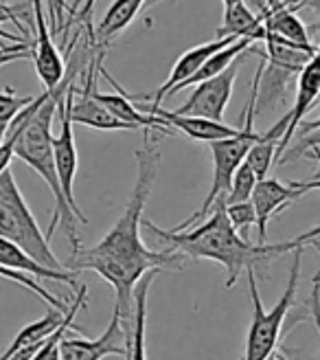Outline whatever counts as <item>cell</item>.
<instances>
[{
    "mask_svg": "<svg viewBox=\"0 0 320 360\" xmlns=\"http://www.w3.org/2000/svg\"><path fill=\"white\" fill-rule=\"evenodd\" d=\"M136 183L119 222L105 233L99 244L75 250L64 264V268L73 270V273L93 270L103 281L112 285L116 297L114 312H119L121 328L126 330H132L134 321L136 283L152 270H156V273H160V270H180L187 259L180 253H173V250L156 253V250L145 246L143 236H140L145 205L149 200L160 165V152L156 148V141L152 139V130H143V143L136 150Z\"/></svg>",
    "mask_w": 320,
    "mask_h": 360,
    "instance_id": "obj_1",
    "label": "cell"
},
{
    "mask_svg": "<svg viewBox=\"0 0 320 360\" xmlns=\"http://www.w3.org/2000/svg\"><path fill=\"white\" fill-rule=\"evenodd\" d=\"M143 226L158 242L167 244L169 246L167 250H173V253H180L193 259H208L222 264L228 273L226 288H233L244 270L257 268L259 264H268L274 257L288 253V250H294L290 242L253 244L244 240L241 233H237L235 226L230 224L224 200H218L213 205L206 220L195 224L191 231H182V233L163 231L147 220L143 222Z\"/></svg>",
    "mask_w": 320,
    "mask_h": 360,
    "instance_id": "obj_2",
    "label": "cell"
},
{
    "mask_svg": "<svg viewBox=\"0 0 320 360\" xmlns=\"http://www.w3.org/2000/svg\"><path fill=\"white\" fill-rule=\"evenodd\" d=\"M77 70H73L64 82L53 90V93H44L40 97H35L33 103H29L25 110L18 115L11 123V128L7 134L15 136V148L13 156L20 158L22 163H27L33 172H38L44 183L48 185L53 200H55V209H53V218L46 231V240L53 238L55 226L62 224L66 231V238L70 244V253L81 248L79 236H77V218L73 209H70L64 200V193L60 187V178L55 172V156H53V117L58 112V103L66 95L68 86L73 84Z\"/></svg>",
    "mask_w": 320,
    "mask_h": 360,
    "instance_id": "obj_3",
    "label": "cell"
},
{
    "mask_svg": "<svg viewBox=\"0 0 320 360\" xmlns=\"http://www.w3.org/2000/svg\"><path fill=\"white\" fill-rule=\"evenodd\" d=\"M257 90H259V68H257V75H255V82H253V95H251V101L246 105V112H248V119L244 117L246 125L241 128V132L233 139H224V141H215L211 143V156H213V183H211V189L204 198L202 207L195 211L189 220H185L180 226L171 229L173 233H182L187 231L189 226L193 224H200L202 220H206L208 211L213 209L218 200H224V195L228 193L230 189V183H233V176L235 172L241 167V163L246 160L248 152L253 150L255 143L261 139L259 132H255V103H257Z\"/></svg>",
    "mask_w": 320,
    "mask_h": 360,
    "instance_id": "obj_4",
    "label": "cell"
},
{
    "mask_svg": "<svg viewBox=\"0 0 320 360\" xmlns=\"http://www.w3.org/2000/svg\"><path fill=\"white\" fill-rule=\"evenodd\" d=\"M300 262H303V248L294 250V259L290 268V279L283 295L274 303L272 310H265L261 303L259 295V283H257V268H248V292H251L253 301V321H251V330L246 336V354L241 360H270L274 356V349L281 340L283 332V323L290 312V305L294 303V295L298 288V275H300Z\"/></svg>",
    "mask_w": 320,
    "mask_h": 360,
    "instance_id": "obj_5",
    "label": "cell"
},
{
    "mask_svg": "<svg viewBox=\"0 0 320 360\" xmlns=\"http://www.w3.org/2000/svg\"><path fill=\"white\" fill-rule=\"evenodd\" d=\"M0 238L13 242L33 262H38L44 268L66 270L51 250L46 236L40 231L31 209L27 207L11 169L0 174Z\"/></svg>",
    "mask_w": 320,
    "mask_h": 360,
    "instance_id": "obj_6",
    "label": "cell"
},
{
    "mask_svg": "<svg viewBox=\"0 0 320 360\" xmlns=\"http://www.w3.org/2000/svg\"><path fill=\"white\" fill-rule=\"evenodd\" d=\"M73 95H75V84H70L66 95L60 99L58 103V112H60V134L53 136V156H55V172L60 178V187L64 193L66 205L73 209L75 218L86 224L88 218L84 215V211L79 209L77 200H75V176L79 169V154H77V146H75V134H73V117H70V108H73Z\"/></svg>",
    "mask_w": 320,
    "mask_h": 360,
    "instance_id": "obj_7",
    "label": "cell"
},
{
    "mask_svg": "<svg viewBox=\"0 0 320 360\" xmlns=\"http://www.w3.org/2000/svg\"><path fill=\"white\" fill-rule=\"evenodd\" d=\"M237 75H239V60L235 64H230L222 75L193 86V93L189 95V99L173 112L182 117H202L211 121H222L226 105L230 97H233Z\"/></svg>",
    "mask_w": 320,
    "mask_h": 360,
    "instance_id": "obj_8",
    "label": "cell"
},
{
    "mask_svg": "<svg viewBox=\"0 0 320 360\" xmlns=\"http://www.w3.org/2000/svg\"><path fill=\"white\" fill-rule=\"evenodd\" d=\"M307 183H281L276 178H263L257 183L253 193V205L257 211V244H265L268 238V222L283 209H288L305 193H309Z\"/></svg>",
    "mask_w": 320,
    "mask_h": 360,
    "instance_id": "obj_9",
    "label": "cell"
},
{
    "mask_svg": "<svg viewBox=\"0 0 320 360\" xmlns=\"http://www.w3.org/2000/svg\"><path fill=\"white\" fill-rule=\"evenodd\" d=\"M33 18H35V40H33V62L35 73L44 84L46 93H53L66 77V64L60 49L51 38V27L46 22L44 0H31Z\"/></svg>",
    "mask_w": 320,
    "mask_h": 360,
    "instance_id": "obj_10",
    "label": "cell"
},
{
    "mask_svg": "<svg viewBox=\"0 0 320 360\" xmlns=\"http://www.w3.org/2000/svg\"><path fill=\"white\" fill-rule=\"evenodd\" d=\"M101 66V56L97 60L91 58V70L86 75V86L81 90L75 88L73 95V108H70V117L73 123L86 125V128L101 130V132H119V130H134L132 125L119 121L112 112H108L105 108L95 99L93 90L97 86V70Z\"/></svg>",
    "mask_w": 320,
    "mask_h": 360,
    "instance_id": "obj_11",
    "label": "cell"
},
{
    "mask_svg": "<svg viewBox=\"0 0 320 360\" xmlns=\"http://www.w3.org/2000/svg\"><path fill=\"white\" fill-rule=\"evenodd\" d=\"M126 338V332L121 328V316L119 312H112V321L108 323L99 338H75V336H64L60 345V360H103L108 356H126L128 345L123 347L121 340Z\"/></svg>",
    "mask_w": 320,
    "mask_h": 360,
    "instance_id": "obj_12",
    "label": "cell"
},
{
    "mask_svg": "<svg viewBox=\"0 0 320 360\" xmlns=\"http://www.w3.org/2000/svg\"><path fill=\"white\" fill-rule=\"evenodd\" d=\"M237 40L239 38H215V40H211L206 44L189 49L185 56L171 66V73L165 79V84H160V88L152 95V108H160V101H163L165 97H171V93L175 88H180L182 84H187L213 56H215L218 51L230 46Z\"/></svg>",
    "mask_w": 320,
    "mask_h": 360,
    "instance_id": "obj_13",
    "label": "cell"
},
{
    "mask_svg": "<svg viewBox=\"0 0 320 360\" xmlns=\"http://www.w3.org/2000/svg\"><path fill=\"white\" fill-rule=\"evenodd\" d=\"M143 112L160 117L171 130H180L189 139L208 143V146L215 141L233 139L241 132L239 128H230V125H226L222 121H211V119H202V117H182V115H175L173 110H163V108L147 105V108H143Z\"/></svg>",
    "mask_w": 320,
    "mask_h": 360,
    "instance_id": "obj_14",
    "label": "cell"
},
{
    "mask_svg": "<svg viewBox=\"0 0 320 360\" xmlns=\"http://www.w3.org/2000/svg\"><path fill=\"white\" fill-rule=\"evenodd\" d=\"M0 264L11 268V270H20L25 275H31V277H42V279H51V281H62V283H68V285H79L77 283V273L73 270H51V268H44L40 266L38 262H33L22 248H18L13 242L0 238Z\"/></svg>",
    "mask_w": 320,
    "mask_h": 360,
    "instance_id": "obj_15",
    "label": "cell"
},
{
    "mask_svg": "<svg viewBox=\"0 0 320 360\" xmlns=\"http://www.w3.org/2000/svg\"><path fill=\"white\" fill-rule=\"evenodd\" d=\"M158 273L152 270L134 288V321H132V340H126L128 354L126 360H147L145 349V328H147V297L152 281Z\"/></svg>",
    "mask_w": 320,
    "mask_h": 360,
    "instance_id": "obj_16",
    "label": "cell"
},
{
    "mask_svg": "<svg viewBox=\"0 0 320 360\" xmlns=\"http://www.w3.org/2000/svg\"><path fill=\"white\" fill-rule=\"evenodd\" d=\"M66 314H62L60 310L51 308L42 319L29 323L27 328H22L15 334V338L11 340V345L7 347V352L0 356V360H11L20 349H29V347H40L46 343V338L58 332V328L62 326Z\"/></svg>",
    "mask_w": 320,
    "mask_h": 360,
    "instance_id": "obj_17",
    "label": "cell"
},
{
    "mask_svg": "<svg viewBox=\"0 0 320 360\" xmlns=\"http://www.w3.org/2000/svg\"><path fill=\"white\" fill-rule=\"evenodd\" d=\"M145 3L147 0H114L95 31V44H99L101 49L108 46L112 38H116L121 31H126L134 22V18Z\"/></svg>",
    "mask_w": 320,
    "mask_h": 360,
    "instance_id": "obj_18",
    "label": "cell"
},
{
    "mask_svg": "<svg viewBox=\"0 0 320 360\" xmlns=\"http://www.w3.org/2000/svg\"><path fill=\"white\" fill-rule=\"evenodd\" d=\"M218 38H253L257 42H263L265 29L261 15L244 3L235 7H226L222 27L218 29Z\"/></svg>",
    "mask_w": 320,
    "mask_h": 360,
    "instance_id": "obj_19",
    "label": "cell"
},
{
    "mask_svg": "<svg viewBox=\"0 0 320 360\" xmlns=\"http://www.w3.org/2000/svg\"><path fill=\"white\" fill-rule=\"evenodd\" d=\"M255 42H257V40H253V38H239L237 42H233L230 46L218 51L215 56H213V58L198 70V73H195L187 84H182L180 88H175L171 95H178L180 90H185V88H189V86H198V84H202V82H206V79H213V77L222 75L230 64H235V62L244 56V53L251 51V46H253Z\"/></svg>",
    "mask_w": 320,
    "mask_h": 360,
    "instance_id": "obj_20",
    "label": "cell"
},
{
    "mask_svg": "<svg viewBox=\"0 0 320 360\" xmlns=\"http://www.w3.org/2000/svg\"><path fill=\"white\" fill-rule=\"evenodd\" d=\"M276 158H279V139L270 134H261V139L255 143L253 150L248 152L246 163L253 167L259 180H263V178H268Z\"/></svg>",
    "mask_w": 320,
    "mask_h": 360,
    "instance_id": "obj_21",
    "label": "cell"
},
{
    "mask_svg": "<svg viewBox=\"0 0 320 360\" xmlns=\"http://www.w3.org/2000/svg\"><path fill=\"white\" fill-rule=\"evenodd\" d=\"M0 277H5V279H9V281H15V283H20L22 288H27V290H31L33 295H38L40 299H44V301L51 305V308L60 310L62 314H66V312L70 310V305H68L64 299H60V297H55L53 292H48L46 288H44L40 281H35L31 275H25V273H20V270H11V268H7V266L0 264Z\"/></svg>",
    "mask_w": 320,
    "mask_h": 360,
    "instance_id": "obj_22",
    "label": "cell"
},
{
    "mask_svg": "<svg viewBox=\"0 0 320 360\" xmlns=\"http://www.w3.org/2000/svg\"><path fill=\"white\" fill-rule=\"evenodd\" d=\"M257 183L259 178L257 174L253 172V167L246 163H241V167L235 172L233 176V183H230V189L228 193L224 195V205H237V202H248L253 200V193L257 189Z\"/></svg>",
    "mask_w": 320,
    "mask_h": 360,
    "instance_id": "obj_23",
    "label": "cell"
},
{
    "mask_svg": "<svg viewBox=\"0 0 320 360\" xmlns=\"http://www.w3.org/2000/svg\"><path fill=\"white\" fill-rule=\"evenodd\" d=\"M33 99L35 97H18V95H13L11 88H7L5 93H0V146L5 143L13 119L20 115L29 103H33Z\"/></svg>",
    "mask_w": 320,
    "mask_h": 360,
    "instance_id": "obj_24",
    "label": "cell"
},
{
    "mask_svg": "<svg viewBox=\"0 0 320 360\" xmlns=\"http://www.w3.org/2000/svg\"><path fill=\"white\" fill-rule=\"evenodd\" d=\"M226 215H228L230 224L235 226L237 233L251 229V226H257V211H255L253 200L237 202V205H226Z\"/></svg>",
    "mask_w": 320,
    "mask_h": 360,
    "instance_id": "obj_25",
    "label": "cell"
},
{
    "mask_svg": "<svg viewBox=\"0 0 320 360\" xmlns=\"http://www.w3.org/2000/svg\"><path fill=\"white\" fill-rule=\"evenodd\" d=\"M31 49H33V40L27 42V44H15V46H11L7 51L0 49V66L18 62V60H29V58H33Z\"/></svg>",
    "mask_w": 320,
    "mask_h": 360,
    "instance_id": "obj_26",
    "label": "cell"
},
{
    "mask_svg": "<svg viewBox=\"0 0 320 360\" xmlns=\"http://www.w3.org/2000/svg\"><path fill=\"white\" fill-rule=\"evenodd\" d=\"M48 15H51V22L53 29L64 31V9H66V0H44Z\"/></svg>",
    "mask_w": 320,
    "mask_h": 360,
    "instance_id": "obj_27",
    "label": "cell"
},
{
    "mask_svg": "<svg viewBox=\"0 0 320 360\" xmlns=\"http://www.w3.org/2000/svg\"><path fill=\"white\" fill-rule=\"evenodd\" d=\"M13 148H15V136L7 134L5 143L0 146V174H3L5 169H9V163L13 158Z\"/></svg>",
    "mask_w": 320,
    "mask_h": 360,
    "instance_id": "obj_28",
    "label": "cell"
},
{
    "mask_svg": "<svg viewBox=\"0 0 320 360\" xmlns=\"http://www.w3.org/2000/svg\"><path fill=\"white\" fill-rule=\"evenodd\" d=\"M286 3L294 11H298V9H309L316 15V22H318V29H320V0H286Z\"/></svg>",
    "mask_w": 320,
    "mask_h": 360,
    "instance_id": "obj_29",
    "label": "cell"
},
{
    "mask_svg": "<svg viewBox=\"0 0 320 360\" xmlns=\"http://www.w3.org/2000/svg\"><path fill=\"white\" fill-rule=\"evenodd\" d=\"M81 3V0H77V3L75 5H79ZM95 3H97V0H84V7H81V11L73 18V20H79V22H84L88 29H91L93 31V27H91V15H93V9H95ZM70 25H73V22H70Z\"/></svg>",
    "mask_w": 320,
    "mask_h": 360,
    "instance_id": "obj_30",
    "label": "cell"
},
{
    "mask_svg": "<svg viewBox=\"0 0 320 360\" xmlns=\"http://www.w3.org/2000/svg\"><path fill=\"white\" fill-rule=\"evenodd\" d=\"M318 101H320V99H318ZM298 130H300V134H309V132L320 130V119H314V121H300ZM298 130H296V132H298Z\"/></svg>",
    "mask_w": 320,
    "mask_h": 360,
    "instance_id": "obj_31",
    "label": "cell"
},
{
    "mask_svg": "<svg viewBox=\"0 0 320 360\" xmlns=\"http://www.w3.org/2000/svg\"><path fill=\"white\" fill-rule=\"evenodd\" d=\"M152 3H160V0H152ZM222 3H224V9H226V7H235V5L244 3V0H222Z\"/></svg>",
    "mask_w": 320,
    "mask_h": 360,
    "instance_id": "obj_32",
    "label": "cell"
},
{
    "mask_svg": "<svg viewBox=\"0 0 320 360\" xmlns=\"http://www.w3.org/2000/svg\"><path fill=\"white\" fill-rule=\"evenodd\" d=\"M312 244H314V246L318 248V253H320V240H316V242H312Z\"/></svg>",
    "mask_w": 320,
    "mask_h": 360,
    "instance_id": "obj_33",
    "label": "cell"
},
{
    "mask_svg": "<svg viewBox=\"0 0 320 360\" xmlns=\"http://www.w3.org/2000/svg\"><path fill=\"white\" fill-rule=\"evenodd\" d=\"M272 360H286V358H281V356H272Z\"/></svg>",
    "mask_w": 320,
    "mask_h": 360,
    "instance_id": "obj_34",
    "label": "cell"
},
{
    "mask_svg": "<svg viewBox=\"0 0 320 360\" xmlns=\"http://www.w3.org/2000/svg\"><path fill=\"white\" fill-rule=\"evenodd\" d=\"M270 360H272V358H270Z\"/></svg>",
    "mask_w": 320,
    "mask_h": 360,
    "instance_id": "obj_35",
    "label": "cell"
}]
</instances>
